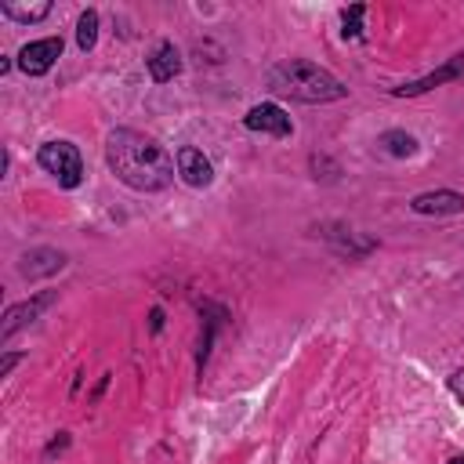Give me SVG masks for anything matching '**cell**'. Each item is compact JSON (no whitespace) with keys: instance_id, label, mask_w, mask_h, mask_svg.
I'll return each mask as SVG.
<instances>
[{"instance_id":"d6986e66","label":"cell","mask_w":464,"mask_h":464,"mask_svg":"<svg viewBox=\"0 0 464 464\" xmlns=\"http://www.w3.org/2000/svg\"><path fill=\"white\" fill-rule=\"evenodd\" d=\"M163 326V312L160 308H152V330H160Z\"/></svg>"},{"instance_id":"5b68a950","label":"cell","mask_w":464,"mask_h":464,"mask_svg":"<svg viewBox=\"0 0 464 464\" xmlns=\"http://www.w3.org/2000/svg\"><path fill=\"white\" fill-rule=\"evenodd\" d=\"M243 123H246L250 130H261V134H272V138H290V134H294L290 116H286L276 102H261V105H254V109L243 116Z\"/></svg>"},{"instance_id":"8fae6325","label":"cell","mask_w":464,"mask_h":464,"mask_svg":"<svg viewBox=\"0 0 464 464\" xmlns=\"http://www.w3.org/2000/svg\"><path fill=\"white\" fill-rule=\"evenodd\" d=\"M181 72V54H178V47L170 44V40H163L152 54H149V76L156 80V83H167V80H174Z\"/></svg>"},{"instance_id":"5bb4252c","label":"cell","mask_w":464,"mask_h":464,"mask_svg":"<svg viewBox=\"0 0 464 464\" xmlns=\"http://www.w3.org/2000/svg\"><path fill=\"white\" fill-rule=\"evenodd\" d=\"M94 40H98V11L87 7V11L80 14V22H76V44H80V51H91Z\"/></svg>"},{"instance_id":"4fadbf2b","label":"cell","mask_w":464,"mask_h":464,"mask_svg":"<svg viewBox=\"0 0 464 464\" xmlns=\"http://www.w3.org/2000/svg\"><path fill=\"white\" fill-rule=\"evenodd\" d=\"M381 145H384V152H392V156H413V152H417V138L406 134V130H384V134H381Z\"/></svg>"},{"instance_id":"7c38bea8","label":"cell","mask_w":464,"mask_h":464,"mask_svg":"<svg viewBox=\"0 0 464 464\" xmlns=\"http://www.w3.org/2000/svg\"><path fill=\"white\" fill-rule=\"evenodd\" d=\"M0 14L4 18H14V22H40L51 14V4L40 0V4H0Z\"/></svg>"},{"instance_id":"ac0fdd59","label":"cell","mask_w":464,"mask_h":464,"mask_svg":"<svg viewBox=\"0 0 464 464\" xmlns=\"http://www.w3.org/2000/svg\"><path fill=\"white\" fill-rule=\"evenodd\" d=\"M65 446H69V435H65V431H58V439L47 446V457H51V453H58V450H65Z\"/></svg>"},{"instance_id":"ffe728a7","label":"cell","mask_w":464,"mask_h":464,"mask_svg":"<svg viewBox=\"0 0 464 464\" xmlns=\"http://www.w3.org/2000/svg\"><path fill=\"white\" fill-rule=\"evenodd\" d=\"M450 464H464V457H453V460H450Z\"/></svg>"},{"instance_id":"7a4b0ae2","label":"cell","mask_w":464,"mask_h":464,"mask_svg":"<svg viewBox=\"0 0 464 464\" xmlns=\"http://www.w3.org/2000/svg\"><path fill=\"white\" fill-rule=\"evenodd\" d=\"M268 87L283 98H294V102H337L348 94V87L323 65L315 62H304V58H290V62H279L268 69Z\"/></svg>"},{"instance_id":"3957f363","label":"cell","mask_w":464,"mask_h":464,"mask_svg":"<svg viewBox=\"0 0 464 464\" xmlns=\"http://www.w3.org/2000/svg\"><path fill=\"white\" fill-rule=\"evenodd\" d=\"M36 163L62 185V188H76L83 181V160L80 149L72 141H44L36 149Z\"/></svg>"},{"instance_id":"ba28073f","label":"cell","mask_w":464,"mask_h":464,"mask_svg":"<svg viewBox=\"0 0 464 464\" xmlns=\"http://www.w3.org/2000/svg\"><path fill=\"white\" fill-rule=\"evenodd\" d=\"M410 210L413 214H464V196L453 192V188H431V192H417L410 199Z\"/></svg>"},{"instance_id":"9c48e42d","label":"cell","mask_w":464,"mask_h":464,"mask_svg":"<svg viewBox=\"0 0 464 464\" xmlns=\"http://www.w3.org/2000/svg\"><path fill=\"white\" fill-rule=\"evenodd\" d=\"M457 76H464V54H453L442 69H435V72H428V76H420V80H410V83L392 87V94H395V98H413V94H424V91H431V87H439V83H446V80H457Z\"/></svg>"},{"instance_id":"277c9868","label":"cell","mask_w":464,"mask_h":464,"mask_svg":"<svg viewBox=\"0 0 464 464\" xmlns=\"http://www.w3.org/2000/svg\"><path fill=\"white\" fill-rule=\"evenodd\" d=\"M58 58H62V36L29 40V44L18 51V69H22L25 76H44Z\"/></svg>"},{"instance_id":"8992f818","label":"cell","mask_w":464,"mask_h":464,"mask_svg":"<svg viewBox=\"0 0 464 464\" xmlns=\"http://www.w3.org/2000/svg\"><path fill=\"white\" fill-rule=\"evenodd\" d=\"M174 163H178L181 181L192 185V188H207V185L214 181V167H210V160H207L196 145H181L178 156H174Z\"/></svg>"},{"instance_id":"2e32d148","label":"cell","mask_w":464,"mask_h":464,"mask_svg":"<svg viewBox=\"0 0 464 464\" xmlns=\"http://www.w3.org/2000/svg\"><path fill=\"white\" fill-rule=\"evenodd\" d=\"M446 384H450V392H453V399L464 406V366L460 370H453L450 377H446Z\"/></svg>"},{"instance_id":"52a82bcc","label":"cell","mask_w":464,"mask_h":464,"mask_svg":"<svg viewBox=\"0 0 464 464\" xmlns=\"http://www.w3.org/2000/svg\"><path fill=\"white\" fill-rule=\"evenodd\" d=\"M51 301H54V294L47 290V294H36V297H29V301H22V304H11V308L4 312L0 341H7L14 330H22V326L36 323V319H40V312H44V308H51Z\"/></svg>"},{"instance_id":"e0dca14e","label":"cell","mask_w":464,"mask_h":464,"mask_svg":"<svg viewBox=\"0 0 464 464\" xmlns=\"http://www.w3.org/2000/svg\"><path fill=\"white\" fill-rule=\"evenodd\" d=\"M18 359H22V355H14V352H7V355H4V362H0V377H7V373H11L14 366H18Z\"/></svg>"},{"instance_id":"6da1fadb","label":"cell","mask_w":464,"mask_h":464,"mask_svg":"<svg viewBox=\"0 0 464 464\" xmlns=\"http://www.w3.org/2000/svg\"><path fill=\"white\" fill-rule=\"evenodd\" d=\"M105 163L116 174V181H123L134 192H163L174 181V156L149 134L130 130V127H116L105 141Z\"/></svg>"},{"instance_id":"30bf717a","label":"cell","mask_w":464,"mask_h":464,"mask_svg":"<svg viewBox=\"0 0 464 464\" xmlns=\"http://www.w3.org/2000/svg\"><path fill=\"white\" fill-rule=\"evenodd\" d=\"M62 268H65V254H62V250H51V246L29 250V254H22V261H18V272H22L25 279L54 276V272H62Z\"/></svg>"},{"instance_id":"9a60e30c","label":"cell","mask_w":464,"mask_h":464,"mask_svg":"<svg viewBox=\"0 0 464 464\" xmlns=\"http://www.w3.org/2000/svg\"><path fill=\"white\" fill-rule=\"evenodd\" d=\"M362 14H366V7L362 4H352V7H344L341 11V33H344V40H359L362 36Z\"/></svg>"}]
</instances>
